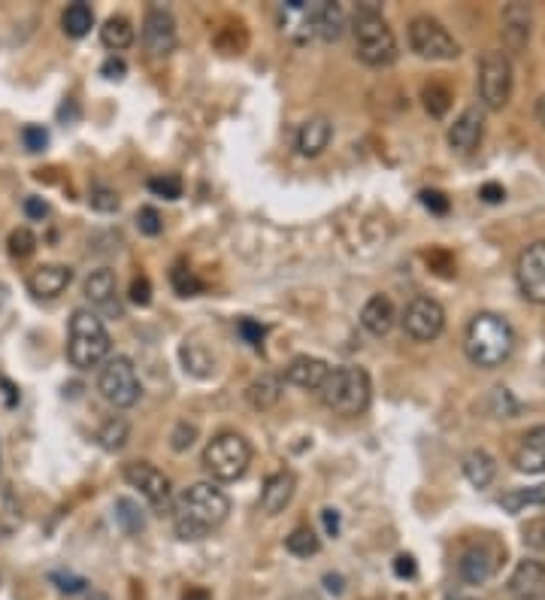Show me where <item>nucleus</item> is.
I'll return each instance as SVG.
<instances>
[{
    "instance_id": "obj_5",
    "label": "nucleus",
    "mask_w": 545,
    "mask_h": 600,
    "mask_svg": "<svg viewBox=\"0 0 545 600\" xmlns=\"http://www.w3.org/2000/svg\"><path fill=\"white\" fill-rule=\"evenodd\" d=\"M352 34H355V49L358 58L370 67H388L397 61V40L394 31L388 28V22L382 19L379 7L367 4L355 13L352 22Z\"/></svg>"
},
{
    "instance_id": "obj_51",
    "label": "nucleus",
    "mask_w": 545,
    "mask_h": 600,
    "mask_svg": "<svg viewBox=\"0 0 545 600\" xmlns=\"http://www.w3.org/2000/svg\"><path fill=\"white\" fill-rule=\"evenodd\" d=\"M100 73H103L106 79H122V76L128 73V67H125V61H122V58H116V55H113V58H106V61H103Z\"/></svg>"
},
{
    "instance_id": "obj_10",
    "label": "nucleus",
    "mask_w": 545,
    "mask_h": 600,
    "mask_svg": "<svg viewBox=\"0 0 545 600\" xmlns=\"http://www.w3.org/2000/svg\"><path fill=\"white\" fill-rule=\"evenodd\" d=\"M446 328V310L436 304L433 297H415L403 310V331L415 343H430L443 334Z\"/></svg>"
},
{
    "instance_id": "obj_49",
    "label": "nucleus",
    "mask_w": 545,
    "mask_h": 600,
    "mask_svg": "<svg viewBox=\"0 0 545 600\" xmlns=\"http://www.w3.org/2000/svg\"><path fill=\"white\" fill-rule=\"evenodd\" d=\"M394 573H397L400 579H415V573H418L415 558H412V555H397V558H394Z\"/></svg>"
},
{
    "instance_id": "obj_19",
    "label": "nucleus",
    "mask_w": 545,
    "mask_h": 600,
    "mask_svg": "<svg viewBox=\"0 0 545 600\" xmlns=\"http://www.w3.org/2000/svg\"><path fill=\"white\" fill-rule=\"evenodd\" d=\"M294 491H297V479H294L291 470L273 473V476L264 482V488H261V513H267V516L285 513V507L291 504Z\"/></svg>"
},
{
    "instance_id": "obj_56",
    "label": "nucleus",
    "mask_w": 545,
    "mask_h": 600,
    "mask_svg": "<svg viewBox=\"0 0 545 600\" xmlns=\"http://www.w3.org/2000/svg\"><path fill=\"white\" fill-rule=\"evenodd\" d=\"M455 600H476V597H455Z\"/></svg>"
},
{
    "instance_id": "obj_26",
    "label": "nucleus",
    "mask_w": 545,
    "mask_h": 600,
    "mask_svg": "<svg viewBox=\"0 0 545 600\" xmlns=\"http://www.w3.org/2000/svg\"><path fill=\"white\" fill-rule=\"evenodd\" d=\"M282 391H285V379L276 376V373H261L249 388H246V400L252 410H273L279 400H282Z\"/></svg>"
},
{
    "instance_id": "obj_1",
    "label": "nucleus",
    "mask_w": 545,
    "mask_h": 600,
    "mask_svg": "<svg viewBox=\"0 0 545 600\" xmlns=\"http://www.w3.org/2000/svg\"><path fill=\"white\" fill-rule=\"evenodd\" d=\"M231 513L228 494L212 482L188 485L173 504V528L179 540H203Z\"/></svg>"
},
{
    "instance_id": "obj_22",
    "label": "nucleus",
    "mask_w": 545,
    "mask_h": 600,
    "mask_svg": "<svg viewBox=\"0 0 545 600\" xmlns=\"http://www.w3.org/2000/svg\"><path fill=\"white\" fill-rule=\"evenodd\" d=\"M482 134H485V113L479 107H470L449 128V146L458 149V152H470V149L479 146Z\"/></svg>"
},
{
    "instance_id": "obj_50",
    "label": "nucleus",
    "mask_w": 545,
    "mask_h": 600,
    "mask_svg": "<svg viewBox=\"0 0 545 600\" xmlns=\"http://www.w3.org/2000/svg\"><path fill=\"white\" fill-rule=\"evenodd\" d=\"M52 582H58V588H61V591H70V594H76V591L85 588V579L70 576V573H52Z\"/></svg>"
},
{
    "instance_id": "obj_12",
    "label": "nucleus",
    "mask_w": 545,
    "mask_h": 600,
    "mask_svg": "<svg viewBox=\"0 0 545 600\" xmlns=\"http://www.w3.org/2000/svg\"><path fill=\"white\" fill-rule=\"evenodd\" d=\"M125 482L131 488H137L149 504L152 510H167L170 507V479L149 461H131L125 464Z\"/></svg>"
},
{
    "instance_id": "obj_39",
    "label": "nucleus",
    "mask_w": 545,
    "mask_h": 600,
    "mask_svg": "<svg viewBox=\"0 0 545 600\" xmlns=\"http://www.w3.org/2000/svg\"><path fill=\"white\" fill-rule=\"evenodd\" d=\"M149 191L158 194V197L176 200V197H182V179L173 176V173H167V176H155V179H149Z\"/></svg>"
},
{
    "instance_id": "obj_33",
    "label": "nucleus",
    "mask_w": 545,
    "mask_h": 600,
    "mask_svg": "<svg viewBox=\"0 0 545 600\" xmlns=\"http://www.w3.org/2000/svg\"><path fill=\"white\" fill-rule=\"evenodd\" d=\"M421 97H424V107H427V113H430L433 119H443V116L449 113L452 94H449V88H446V85H440V82H430V85H424Z\"/></svg>"
},
{
    "instance_id": "obj_42",
    "label": "nucleus",
    "mask_w": 545,
    "mask_h": 600,
    "mask_svg": "<svg viewBox=\"0 0 545 600\" xmlns=\"http://www.w3.org/2000/svg\"><path fill=\"white\" fill-rule=\"evenodd\" d=\"M22 140H25V149H28V152H43L46 143H49V131L40 128V125H28V128L22 131Z\"/></svg>"
},
{
    "instance_id": "obj_40",
    "label": "nucleus",
    "mask_w": 545,
    "mask_h": 600,
    "mask_svg": "<svg viewBox=\"0 0 545 600\" xmlns=\"http://www.w3.org/2000/svg\"><path fill=\"white\" fill-rule=\"evenodd\" d=\"M173 288L182 294V297H194V294H200L203 291V282L191 273V270H185V267H173Z\"/></svg>"
},
{
    "instance_id": "obj_7",
    "label": "nucleus",
    "mask_w": 545,
    "mask_h": 600,
    "mask_svg": "<svg viewBox=\"0 0 545 600\" xmlns=\"http://www.w3.org/2000/svg\"><path fill=\"white\" fill-rule=\"evenodd\" d=\"M97 391H100V397L106 400L109 407H116V410L134 407L140 400V394H143V385H140L134 361L125 358V355L106 358L100 364V373H97Z\"/></svg>"
},
{
    "instance_id": "obj_38",
    "label": "nucleus",
    "mask_w": 545,
    "mask_h": 600,
    "mask_svg": "<svg viewBox=\"0 0 545 600\" xmlns=\"http://www.w3.org/2000/svg\"><path fill=\"white\" fill-rule=\"evenodd\" d=\"M521 540H524V546H527V549H533V552L545 555V516H539V519H530V522L524 525V531H521Z\"/></svg>"
},
{
    "instance_id": "obj_25",
    "label": "nucleus",
    "mask_w": 545,
    "mask_h": 600,
    "mask_svg": "<svg viewBox=\"0 0 545 600\" xmlns=\"http://www.w3.org/2000/svg\"><path fill=\"white\" fill-rule=\"evenodd\" d=\"M334 137V128L331 122H327L324 116H315V119H306L297 131V152L306 155V158H315L327 149V143H331Z\"/></svg>"
},
{
    "instance_id": "obj_37",
    "label": "nucleus",
    "mask_w": 545,
    "mask_h": 600,
    "mask_svg": "<svg viewBox=\"0 0 545 600\" xmlns=\"http://www.w3.org/2000/svg\"><path fill=\"white\" fill-rule=\"evenodd\" d=\"M34 249H37V237H34L31 228H16L10 234V255L13 258H28V255H34Z\"/></svg>"
},
{
    "instance_id": "obj_18",
    "label": "nucleus",
    "mask_w": 545,
    "mask_h": 600,
    "mask_svg": "<svg viewBox=\"0 0 545 600\" xmlns=\"http://www.w3.org/2000/svg\"><path fill=\"white\" fill-rule=\"evenodd\" d=\"M82 294H85L88 304L97 307V310H119V304H116L119 282H116V273L109 267L91 270L85 285H82Z\"/></svg>"
},
{
    "instance_id": "obj_36",
    "label": "nucleus",
    "mask_w": 545,
    "mask_h": 600,
    "mask_svg": "<svg viewBox=\"0 0 545 600\" xmlns=\"http://www.w3.org/2000/svg\"><path fill=\"white\" fill-rule=\"evenodd\" d=\"M88 204H91V210H97V213H116V210H119V194H116L113 188L94 185L91 194H88Z\"/></svg>"
},
{
    "instance_id": "obj_41",
    "label": "nucleus",
    "mask_w": 545,
    "mask_h": 600,
    "mask_svg": "<svg viewBox=\"0 0 545 600\" xmlns=\"http://www.w3.org/2000/svg\"><path fill=\"white\" fill-rule=\"evenodd\" d=\"M137 228L146 234V237H158L164 231V222H161V213L155 207H143L137 213Z\"/></svg>"
},
{
    "instance_id": "obj_53",
    "label": "nucleus",
    "mask_w": 545,
    "mask_h": 600,
    "mask_svg": "<svg viewBox=\"0 0 545 600\" xmlns=\"http://www.w3.org/2000/svg\"><path fill=\"white\" fill-rule=\"evenodd\" d=\"M182 600H212V594H209L206 588L194 585V588H188V591L182 594Z\"/></svg>"
},
{
    "instance_id": "obj_43",
    "label": "nucleus",
    "mask_w": 545,
    "mask_h": 600,
    "mask_svg": "<svg viewBox=\"0 0 545 600\" xmlns=\"http://www.w3.org/2000/svg\"><path fill=\"white\" fill-rule=\"evenodd\" d=\"M421 204L433 213V216H446L449 213V197L443 191H421Z\"/></svg>"
},
{
    "instance_id": "obj_20",
    "label": "nucleus",
    "mask_w": 545,
    "mask_h": 600,
    "mask_svg": "<svg viewBox=\"0 0 545 600\" xmlns=\"http://www.w3.org/2000/svg\"><path fill=\"white\" fill-rule=\"evenodd\" d=\"M500 37L509 52H524L530 40V7L527 4H509L500 16Z\"/></svg>"
},
{
    "instance_id": "obj_46",
    "label": "nucleus",
    "mask_w": 545,
    "mask_h": 600,
    "mask_svg": "<svg viewBox=\"0 0 545 600\" xmlns=\"http://www.w3.org/2000/svg\"><path fill=\"white\" fill-rule=\"evenodd\" d=\"M237 331H240V334H243V340H246V343H252V346H261V340H264V334H267V328H264V325H258V322H252V319H240Z\"/></svg>"
},
{
    "instance_id": "obj_44",
    "label": "nucleus",
    "mask_w": 545,
    "mask_h": 600,
    "mask_svg": "<svg viewBox=\"0 0 545 600\" xmlns=\"http://www.w3.org/2000/svg\"><path fill=\"white\" fill-rule=\"evenodd\" d=\"M194 437H197V428L188 425V422H179V425L173 428V437H170L173 443H170V446H173L176 452H185V449H191Z\"/></svg>"
},
{
    "instance_id": "obj_52",
    "label": "nucleus",
    "mask_w": 545,
    "mask_h": 600,
    "mask_svg": "<svg viewBox=\"0 0 545 600\" xmlns=\"http://www.w3.org/2000/svg\"><path fill=\"white\" fill-rule=\"evenodd\" d=\"M321 522H324V531H327V534L340 537V528H343V525H340V513H337V510H324V513H321Z\"/></svg>"
},
{
    "instance_id": "obj_6",
    "label": "nucleus",
    "mask_w": 545,
    "mask_h": 600,
    "mask_svg": "<svg viewBox=\"0 0 545 600\" xmlns=\"http://www.w3.org/2000/svg\"><path fill=\"white\" fill-rule=\"evenodd\" d=\"M252 464V446L243 434H215L203 449V467L215 482H237Z\"/></svg>"
},
{
    "instance_id": "obj_9",
    "label": "nucleus",
    "mask_w": 545,
    "mask_h": 600,
    "mask_svg": "<svg viewBox=\"0 0 545 600\" xmlns=\"http://www.w3.org/2000/svg\"><path fill=\"white\" fill-rule=\"evenodd\" d=\"M512 97V64L506 52H485L479 64V100L488 110H503Z\"/></svg>"
},
{
    "instance_id": "obj_2",
    "label": "nucleus",
    "mask_w": 545,
    "mask_h": 600,
    "mask_svg": "<svg viewBox=\"0 0 545 600\" xmlns=\"http://www.w3.org/2000/svg\"><path fill=\"white\" fill-rule=\"evenodd\" d=\"M515 349V331L512 325L497 316V313H479L464 334V352L467 358L482 367V370H494L500 367Z\"/></svg>"
},
{
    "instance_id": "obj_24",
    "label": "nucleus",
    "mask_w": 545,
    "mask_h": 600,
    "mask_svg": "<svg viewBox=\"0 0 545 600\" xmlns=\"http://www.w3.org/2000/svg\"><path fill=\"white\" fill-rule=\"evenodd\" d=\"M394 319H397V313H394V304L388 294H373L361 310V325L373 337H385L394 328Z\"/></svg>"
},
{
    "instance_id": "obj_31",
    "label": "nucleus",
    "mask_w": 545,
    "mask_h": 600,
    "mask_svg": "<svg viewBox=\"0 0 545 600\" xmlns=\"http://www.w3.org/2000/svg\"><path fill=\"white\" fill-rule=\"evenodd\" d=\"M128 437H131V428H128V422H125L122 416L106 419V422L100 425V431H97V440H100V446H103L106 452H119V449H125Z\"/></svg>"
},
{
    "instance_id": "obj_27",
    "label": "nucleus",
    "mask_w": 545,
    "mask_h": 600,
    "mask_svg": "<svg viewBox=\"0 0 545 600\" xmlns=\"http://www.w3.org/2000/svg\"><path fill=\"white\" fill-rule=\"evenodd\" d=\"M464 476L473 488H488L497 476V461L485 449H473L464 455Z\"/></svg>"
},
{
    "instance_id": "obj_47",
    "label": "nucleus",
    "mask_w": 545,
    "mask_h": 600,
    "mask_svg": "<svg viewBox=\"0 0 545 600\" xmlns=\"http://www.w3.org/2000/svg\"><path fill=\"white\" fill-rule=\"evenodd\" d=\"M479 197L485 200V204H500V200H506V188L500 182H485L479 188Z\"/></svg>"
},
{
    "instance_id": "obj_28",
    "label": "nucleus",
    "mask_w": 545,
    "mask_h": 600,
    "mask_svg": "<svg viewBox=\"0 0 545 600\" xmlns=\"http://www.w3.org/2000/svg\"><path fill=\"white\" fill-rule=\"evenodd\" d=\"M134 37H137V31H134L131 19H125V16L106 19L103 28H100V43H103L106 49H113V52L128 49V46L134 43Z\"/></svg>"
},
{
    "instance_id": "obj_57",
    "label": "nucleus",
    "mask_w": 545,
    "mask_h": 600,
    "mask_svg": "<svg viewBox=\"0 0 545 600\" xmlns=\"http://www.w3.org/2000/svg\"><path fill=\"white\" fill-rule=\"evenodd\" d=\"M0 458H4V452H0Z\"/></svg>"
},
{
    "instance_id": "obj_30",
    "label": "nucleus",
    "mask_w": 545,
    "mask_h": 600,
    "mask_svg": "<svg viewBox=\"0 0 545 600\" xmlns=\"http://www.w3.org/2000/svg\"><path fill=\"white\" fill-rule=\"evenodd\" d=\"M61 25H64V34L67 37H73V40H79V37H85L88 31H91V25H94V10L88 7V4H70L67 10H64V16H61Z\"/></svg>"
},
{
    "instance_id": "obj_45",
    "label": "nucleus",
    "mask_w": 545,
    "mask_h": 600,
    "mask_svg": "<svg viewBox=\"0 0 545 600\" xmlns=\"http://www.w3.org/2000/svg\"><path fill=\"white\" fill-rule=\"evenodd\" d=\"M131 304H137V307H149L152 304V282L146 276H137L131 282Z\"/></svg>"
},
{
    "instance_id": "obj_3",
    "label": "nucleus",
    "mask_w": 545,
    "mask_h": 600,
    "mask_svg": "<svg viewBox=\"0 0 545 600\" xmlns=\"http://www.w3.org/2000/svg\"><path fill=\"white\" fill-rule=\"evenodd\" d=\"M113 340L103 325V319L91 310H76L67 328V361L76 370H94L109 358Z\"/></svg>"
},
{
    "instance_id": "obj_14",
    "label": "nucleus",
    "mask_w": 545,
    "mask_h": 600,
    "mask_svg": "<svg viewBox=\"0 0 545 600\" xmlns=\"http://www.w3.org/2000/svg\"><path fill=\"white\" fill-rule=\"evenodd\" d=\"M500 558H503V549H500V546H494V543H476V546H470V549L461 555L458 573H461V579L470 582V585H485V582L497 573Z\"/></svg>"
},
{
    "instance_id": "obj_48",
    "label": "nucleus",
    "mask_w": 545,
    "mask_h": 600,
    "mask_svg": "<svg viewBox=\"0 0 545 600\" xmlns=\"http://www.w3.org/2000/svg\"><path fill=\"white\" fill-rule=\"evenodd\" d=\"M25 216L28 219H46L49 216V204L43 197H25Z\"/></svg>"
},
{
    "instance_id": "obj_17",
    "label": "nucleus",
    "mask_w": 545,
    "mask_h": 600,
    "mask_svg": "<svg viewBox=\"0 0 545 600\" xmlns=\"http://www.w3.org/2000/svg\"><path fill=\"white\" fill-rule=\"evenodd\" d=\"M331 376V367L321 358H312V355H300L294 358L288 367H285V382L294 385V388H303V391H321L324 379Z\"/></svg>"
},
{
    "instance_id": "obj_34",
    "label": "nucleus",
    "mask_w": 545,
    "mask_h": 600,
    "mask_svg": "<svg viewBox=\"0 0 545 600\" xmlns=\"http://www.w3.org/2000/svg\"><path fill=\"white\" fill-rule=\"evenodd\" d=\"M182 361H185V370L194 373V376H200V379H206V376L212 373V355H209L200 343H188V340H185V346H182Z\"/></svg>"
},
{
    "instance_id": "obj_23",
    "label": "nucleus",
    "mask_w": 545,
    "mask_h": 600,
    "mask_svg": "<svg viewBox=\"0 0 545 600\" xmlns=\"http://www.w3.org/2000/svg\"><path fill=\"white\" fill-rule=\"evenodd\" d=\"M309 25L321 40L334 43L346 31V16H343V10L337 4H327V0H321V4L309 7Z\"/></svg>"
},
{
    "instance_id": "obj_15",
    "label": "nucleus",
    "mask_w": 545,
    "mask_h": 600,
    "mask_svg": "<svg viewBox=\"0 0 545 600\" xmlns=\"http://www.w3.org/2000/svg\"><path fill=\"white\" fill-rule=\"evenodd\" d=\"M73 282V270L67 264H40L28 273V291L40 300H52Z\"/></svg>"
},
{
    "instance_id": "obj_8",
    "label": "nucleus",
    "mask_w": 545,
    "mask_h": 600,
    "mask_svg": "<svg viewBox=\"0 0 545 600\" xmlns=\"http://www.w3.org/2000/svg\"><path fill=\"white\" fill-rule=\"evenodd\" d=\"M406 37H409V49L418 58H427V61H452V58L461 55V46L449 34V28L443 22L430 19V16H415L409 22Z\"/></svg>"
},
{
    "instance_id": "obj_55",
    "label": "nucleus",
    "mask_w": 545,
    "mask_h": 600,
    "mask_svg": "<svg viewBox=\"0 0 545 600\" xmlns=\"http://www.w3.org/2000/svg\"><path fill=\"white\" fill-rule=\"evenodd\" d=\"M4 300H7V288L0 285V310H4Z\"/></svg>"
},
{
    "instance_id": "obj_29",
    "label": "nucleus",
    "mask_w": 545,
    "mask_h": 600,
    "mask_svg": "<svg viewBox=\"0 0 545 600\" xmlns=\"http://www.w3.org/2000/svg\"><path fill=\"white\" fill-rule=\"evenodd\" d=\"M500 507L512 516L524 513L527 507H545V485H533V488H515L506 491L500 497Z\"/></svg>"
},
{
    "instance_id": "obj_11",
    "label": "nucleus",
    "mask_w": 545,
    "mask_h": 600,
    "mask_svg": "<svg viewBox=\"0 0 545 600\" xmlns=\"http://www.w3.org/2000/svg\"><path fill=\"white\" fill-rule=\"evenodd\" d=\"M515 279L530 304H545V240L530 243L515 264Z\"/></svg>"
},
{
    "instance_id": "obj_54",
    "label": "nucleus",
    "mask_w": 545,
    "mask_h": 600,
    "mask_svg": "<svg viewBox=\"0 0 545 600\" xmlns=\"http://www.w3.org/2000/svg\"><path fill=\"white\" fill-rule=\"evenodd\" d=\"M536 116H539V122L545 125V94L539 97V104H536Z\"/></svg>"
},
{
    "instance_id": "obj_4",
    "label": "nucleus",
    "mask_w": 545,
    "mask_h": 600,
    "mask_svg": "<svg viewBox=\"0 0 545 600\" xmlns=\"http://www.w3.org/2000/svg\"><path fill=\"white\" fill-rule=\"evenodd\" d=\"M321 400L327 410H334L340 416H361L370 407V373L364 367H334L331 376L321 385Z\"/></svg>"
},
{
    "instance_id": "obj_16",
    "label": "nucleus",
    "mask_w": 545,
    "mask_h": 600,
    "mask_svg": "<svg viewBox=\"0 0 545 600\" xmlns=\"http://www.w3.org/2000/svg\"><path fill=\"white\" fill-rule=\"evenodd\" d=\"M509 594L515 600H545V564L521 561L509 576Z\"/></svg>"
},
{
    "instance_id": "obj_13",
    "label": "nucleus",
    "mask_w": 545,
    "mask_h": 600,
    "mask_svg": "<svg viewBox=\"0 0 545 600\" xmlns=\"http://www.w3.org/2000/svg\"><path fill=\"white\" fill-rule=\"evenodd\" d=\"M143 46L152 58H167L176 52V19L161 10L152 7L143 19Z\"/></svg>"
},
{
    "instance_id": "obj_35",
    "label": "nucleus",
    "mask_w": 545,
    "mask_h": 600,
    "mask_svg": "<svg viewBox=\"0 0 545 600\" xmlns=\"http://www.w3.org/2000/svg\"><path fill=\"white\" fill-rule=\"evenodd\" d=\"M116 519H119V525L128 531V534H140L143 531V516H140V507L134 504V500H128V497H119L116 500Z\"/></svg>"
},
{
    "instance_id": "obj_21",
    "label": "nucleus",
    "mask_w": 545,
    "mask_h": 600,
    "mask_svg": "<svg viewBox=\"0 0 545 600\" xmlns=\"http://www.w3.org/2000/svg\"><path fill=\"white\" fill-rule=\"evenodd\" d=\"M512 464L518 473H527V476L545 473V428H533L521 437L512 455Z\"/></svg>"
},
{
    "instance_id": "obj_32",
    "label": "nucleus",
    "mask_w": 545,
    "mask_h": 600,
    "mask_svg": "<svg viewBox=\"0 0 545 600\" xmlns=\"http://www.w3.org/2000/svg\"><path fill=\"white\" fill-rule=\"evenodd\" d=\"M285 549H288L291 555H297V558H309V555H318V549H321V540L315 537V531H312V528L300 525V528H294V531L288 534V540H285Z\"/></svg>"
}]
</instances>
